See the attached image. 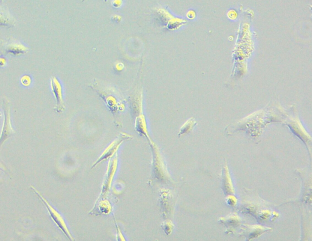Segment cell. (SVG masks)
I'll use <instances>...</instances> for the list:
<instances>
[{"instance_id": "30bf717a", "label": "cell", "mask_w": 312, "mask_h": 241, "mask_svg": "<svg viewBox=\"0 0 312 241\" xmlns=\"http://www.w3.org/2000/svg\"><path fill=\"white\" fill-rule=\"evenodd\" d=\"M241 230V234L245 237L246 239L251 240L262 236L264 233L271 231L272 229L260 225H245Z\"/></svg>"}, {"instance_id": "e0dca14e", "label": "cell", "mask_w": 312, "mask_h": 241, "mask_svg": "<svg viewBox=\"0 0 312 241\" xmlns=\"http://www.w3.org/2000/svg\"><path fill=\"white\" fill-rule=\"evenodd\" d=\"M196 125V123L193 119H190L188 121L183 125L181 129H180L179 133V136L181 137L182 135H186V134L190 133L192 130L193 129L194 127Z\"/></svg>"}, {"instance_id": "cb8c5ba5", "label": "cell", "mask_w": 312, "mask_h": 241, "mask_svg": "<svg viewBox=\"0 0 312 241\" xmlns=\"http://www.w3.org/2000/svg\"><path fill=\"white\" fill-rule=\"evenodd\" d=\"M112 20L113 21V22H121L122 20V17L120 16H117V15H115V16H113L112 17Z\"/></svg>"}, {"instance_id": "603a6c76", "label": "cell", "mask_w": 312, "mask_h": 241, "mask_svg": "<svg viewBox=\"0 0 312 241\" xmlns=\"http://www.w3.org/2000/svg\"><path fill=\"white\" fill-rule=\"evenodd\" d=\"M7 64V59L4 57H0V67H5Z\"/></svg>"}, {"instance_id": "484cf974", "label": "cell", "mask_w": 312, "mask_h": 241, "mask_svg": "<svg viewBox=\"0 0 312 241\" xmlns=\"http://www.w3.org/2000/svg\"><path fill=\"white\" fill-rule=\"evenodd\" d=\"M4 2V0H0V4H3V2Z\"/></svg>"}, {"instance_id": "52a82bcc", "label": "cell", "mask_w": 312, "mask_h": 241, "mask_svg": "<svg viewBox=\"0 0 312 241\" xmlns=\"http://www.w3.org/2000/svg\"><path fill=\"white\" fill-rule=\"evenodd\" d=\"M154 13L156 18L159 20V22L163 23L164 26L170 30H174L179 27L181 22L178 19L174 18L166 9L163 7H157L154 8Z\"/></svg>"}, {"instance_id": "ac0fdd59", "label": "cell", "mask_w": 312, "mask_h": 241, "mask_svg": "<svg viewBox=\"0 0 312 241\" xmlns=\"http://www.w3.org/2000/svg\"><path fill=\"white\" fill-rule=\"evenodd\" d=\"M161 227L163 228L165 233L167 235H170L172 233L174 229V224L170 220L164 221L163 224H161Z\"/></svg>"}, {"instance_id": "83f0119b", "label": "cell", "mask_w": 312, "mask_h": 241, "mask_svg": "<svg viewBox=\"0 0 312 241\" xmlns=\"http://www.w3.org/2000/svg\"><path fill=\"white\" fill-rule=\"evenodd\" d=\"M105 2H107L108 0H104Z\"/></svg>"}, {"instance_id": "3957f363", "label": "cell", "mask_w": 312, "mask_h": 241, "mask_svg": "<svg viewBox=\"0 0 312 241\" xmlns=\"http://www.w3.org/2000/svg\"><path fill=\"white\" fill-rule=\"evenodd\" d=\"M3 109L4 110V122L3 125L2 135L0 136V149L4 143L15 133L12 127L10 102L7 97L4 98Z\"/></svg>"}, {"instance_id": "6da1fadb", "label": "cell", "mask_w": 312, "mask_h": 241, "mask_svg": "<svg viewBox=\"0 0 312 241\" xmlns=\"http://www.w3.org/2000/svg\"><path fill=\"white\" fill-rule=\"evenodd\" d=\"M148 142L151 148L152 154V177L160 183L170 182L172 179L160 148L152 139Z\"/></svg>"}, {"instance_id": "d4e9b609", "label": "cell", "mask_w": 312, "mask_h": 241, "mask_svg": "<svg viewBox=\"0 0 312 241\" xmlns=\"http://www.w3.org/2000/svg\"><path fill=\"white\" fill-rule=\"evenodd\" d=\"M0 171L7 172V168H6V167L1 163H0Z\"/></svg>"}, {"instance_id": "7a4b0ae2", "label": "cell", "mask_w": 312, "mask_h": 241, "mask_svg": "<svg viewBox=\"0 0 312 241\" xmlns=\"http://www.w3.org/2000/svg\"><path fill=\"white\" fill-rule=\"evenodd\" d=\"M31 189L37 195V197L41 199L42 202H43L45 206L47 208L48 211H49L51 218H52L53 222L55 223L57 227L62 231V233L65 235V236L67 237L69 240H74V238L72 236L71 232L70 230H69L67 224H66L65 219L63 218L61 214H60L55 208L51 205L49 201L44 197V196L34 186H31Z\"/></svg>"}, {"instance_id": "5b68a950", "label": "cell", "mask_w": 312, "mask_h": 241, "mask_svg": "<svg viewBox=\"0 0 312 241\" xmlns=\"http://www.w3.org/2000/svg\"><path fill=\"white\" fill-rule=\"evenodd\" d=\"M118 164L119 159L117 155H115L110 159L103 183L102 184L101 192L98 198H106L109 194L111 184H112L114 176H115L117 168H118Z\"/></svg>"}, {"instance_id": "4fadbf2b", "label": "cell", "mask_w": 312, "mask_h": 241, "mask_svg": "<svg viewBox=\"0 0 312 241\" xmlns=\"http://www.w3.org/2000/svg\"><path fill=\"white\" fill-rule=\"evenodd\" d=\"M135 128H136L138 133L140 135L145 136L148 141L151 139L149 135L145 116L143 113L136 116V119H135Z\"/></svg>"}, {"instance_id": "9a60e30c", "label": "cell", "mask_w": 312, "mask_h": 241, "mask_svg": "<svg viewBox=\"0 0 312 241\" xmlns=\"http://www.w3.org/2000/svg\"><path fill=\"white\" fill-rule=\"evenodd\" d=\"M16 23V19L10 12L7 9L0 8V27H13Z\"/></svg>"}, {"instance_id": "5bb4252c", "label": "cell", "mask_w": 312, "mask_h": 241, "mask_svg": "<svg viewBox=\"0 0 312 241\" xmlns=\"http://www.w3.org/2000/svg\"><path fill=\"white\" fill-rule=\"evenodd\" d=\"M219 223L226 225L229 228V231L235 230L236 227L241 225L242 221L241 218L235 213L231 214L224 218L219 219Z\"/></svg>"}, {"instance_id": "d6986e66", "label": "cell", "mask_w": 312, "mask_h": 241, "mask_svg": "<svg viewBox=\"0 0 312 241\" xmlns=\"http://www.w3.org/2000/svg\"><path fill=\"white\" fill-rule=\"evenodd\" d=\"M226 203L229 206L236 207L238 203V199L233 194L227 195L226 198Z\"/></svg>"}, {"instance_id": "2e32d148", "label": "cell", "mask_w": 312, "mask_h": 241, "mask_svg": "<svg viewBox=\"0 0 312 241\" xmlns=\"http://www.w3.org/2000/svg\"><path fill=\"white\" fill-rule=\"evenodd\" d=\"M290 127L293 133L295 134L296 136H298L300 139H301L302 141L304 142L306 146L308 147H311V137L305 132L301 125H293V126L292 125V126H290Z\"/></svg>"}, {"instance_id": "ba28073f", "label": "cell", "mask_w": 312, "mask_h": 241, "mask_svg": "<svg viewBox=\"0 0 312 241\" xmlns=\"http://www.w3.org/2000/svg\"><path fill=\"white\" fill-rule=\"evenodd\" d=\"M161 191L160 202L162 210L165 218H169L172 215L175 205L173 194L170 190L162 189Z\"/></svg>"}, {"instance_id": "7c38bea8", "label": "cell", "mask_w": 312, "mask_h": 241, "mask_svg": "<svg viewBox=\"0 0 312 241\" xmlns=\"http://www.w3.org/2000/svg\"><path fill=\"white\" fill-rule=\"evenodd\" d=\"M222 188H223L225 195L235 194L232 178H231L229 169L227 164H225L222 171Z\"/></svg>"}, {"instance_id": "4316f807", "label": "cell", "mask_w": 312, "mask_h": 241, "mask_svg": "<svg viewBox=\"0 0 312 241\" xmlns=\"http://www.w3.org/2000/svg\"><path fill=\"white\" fill-rule=\"evenodd\" d=\"M2 117V114L1 112H0V118H1Z\"/></svg>"}, {"instance_id": "44dd1931", "label": "cell", "mask_w": 312, "mask_h": 241, "mask_svg": "<svg viewBox=\"0 0 312 241\" xmlns=\"http://www.w3.org/2000/svg\"><path fill=\"white\" fill-rule=\"evenodd\" d=\"M115 225H116V230H117V240H122V241L126 240V239H125V236H124V234H123V233H122L121 228H120V227H119V225L116 224V222H115Z\"/></svg>"}, {"instance_id": "ffe728a7", "label": "cell", "mask_w": 312, "mask_h": 241, "mask_svg": "<svg viewBox=\"0 0 312 241\" xmlns=\"http://www.w3.org/2000/svg\"><path fill=\"white\" fill-rule=\"evenodd\" d=\"M20 82L21 84H22L24 87L28 88L31 85V77L28 75H23L20 79Z\"/></svg>"}, {"instance_id": "7402d4cb", "label": "cell", "mask_w": 312, "mask_h": 241, "mask_svg": "<svg viewBox=\"0 0 312 241\" xmlns=\"http://www.w3.org/2000/svg\"><path fill=\"white\" fill-rule=\"evenodd\" d=\"M112 4L114 8H121L123 5V0H113Z\"/></svg>"}, {"instance_id": "9c48e42d", "label": "cell", "mask_w": 312, "mask_h": 241, "mask_svg": "<svg viewBox=\"0 0 312 241\" xmlns=\"http://www.w3.org/2000/svg\"><path fill=\"white\" fill-rule=\"evenodd\" d=\"M3 48H4L6 54H10L15 56L25 55L29 51L28 47L14 38H11L6 42L3 45Z\"/></svg>"}, {"instance_id": "8992f818", "label": "cell", "mask_w": 312, "mask_h": 241, "mask_svg": "<svg viewBox=\"0 0 312 241\" xmlns=\"http://www.w3.org/2000/svg\"><path fill=\"white\" fill-rule=\"evenodd\" d=\"M50 88L56 99L55 111L59 114L62 113L66 108L64 97H63L62 87L59 80L55 76L51 77Z\"/></svg>"}, {"instance_id": "8fae6325", "label": "cell", "mask_w": 312, "mask_h": 241, "mask_svg": "<svg viewBox=\"0 0 312 241\" xmlns=\"http://www.w3.org/2000/svg\"><path fill=\"white\" fill-rule=\"evenodd\" d=\"M112 206L109 200H107L106 198H98L94 209L89 214L92 216H99L101 214L107 215L112 212Z\"/></svg>"}, {"instance_id": "277c9868", "label": "cell", "mask_w": 312, "mask_h": 241, "mask_svg": "<svg viewBox=\"0 0 312 241\" xmlns=\"http://www.w3.org/2000/svg\"><path fill=\"white\" fill-rule=\"evenodd\" d=\"M133 139V136L128 135L126 133H121L118 138L111 143V144L108 146L106 150L103 151V153L101 154V155L99 157V158L94 163V165L92 166V168H95L99 164L106 160L108 159L112 158V157L115 155L117 151H118L120 147L125 141L127 140Z\"/></svg>"}]
</instances>
